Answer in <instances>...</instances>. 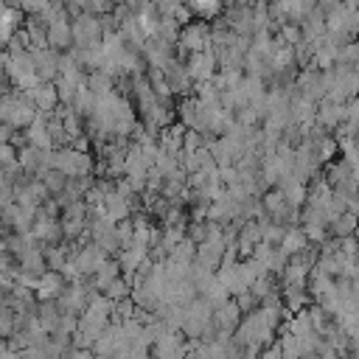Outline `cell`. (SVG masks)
Masks as SVG:
<instances>
[{
  "mask_svg": "<svg viewBox=\"0 0 359 359\" xmlns=\"http://www.w3.org/2000/svg\"><path fill=\"white\" fill-rule=\"evenodd\" d=\"M213 323H216L224 334H230V331L238 325V309H236V306H230V303H227V306H222V309L213 314Z\"/></svg>",
  "mask_w": 359,
  "mask_h": 359,
  "instance_id": "cell-1",
  "label": "cell"
},
{
  "mask_svg": "<svg viewBox=\"0 0 359 359\" xmlns=\"http://www.w3.org/2000/svg\"><path fill=\"white\" fill-rule=\"evenodd\" d=\"M191 6H194V11L202 14V17H210V14L219 11V0H191Z\"/></svg>",
  "mask_w": 359,
  "mask_h": 359,
  "instance_id": "cell-2",
  "label": "cell"
},
{
  "mask_svg": "<svg viewBox=\"0 0 359 359\" xmlns=\"http://www.w3.org/2000/svg\"><path fill=\"white\" fill-rule=\"evenodd\" d=\"M303 244H306V236L303 233H289L286 238H283V247H286V252H300L303 250Z\"/></svg>",
  "mask_w": 359,
  "mask_h": 359,
  "instance_id": "cell-3",
  "label": "cell"
}]
</instances>
